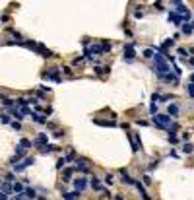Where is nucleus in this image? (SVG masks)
I'll return each instance as SVG.
<instances>
[{"mask_svg":"<svg viewBox=\"0 0 194 200\" xmlns=\"http://www.w3.org/2000/svg\"><path fill=\"white\" fill-rule=\"evenodd\" d=\"M153 72L157 74V78H161V76H165V74L171 72V66H169V62L163 58L161 52H155L153 54Z\"/></svg>","mask_w":194,"mask_h":200,"instance_id":"obj_1","label":"nucleus"},{"mask_svg":"<svg viewBox=\"0 0 194 200\" xmlns=\"http://www.w3.org/2000/svg\"><path fill=\"white\" fill-rule=\"evenodd\" d=\"M151 123H153L157 128L169 130V126L173 124V121H171V117H169V115H161V113H157V115L151 117Z\"/></svg>","mask_w":194,"mask_h":200,"instance_id":"obj_2","label":"nucleus"},{"mask_svg":"<svg viewBox=\"0 0 194 200\" xmlns=\"http://www.w3.org/2000/svg\"><path fill=\"white\" fill-rule=\"evenodd\" d=\"M173 6H175V14H179V16L184 19V23H188V21H190V10H188L182 2H179V0L173 2Z\"/></svg>","mask_w":194,"mask_h":200,"instance_id":"obj_3","label":"nucleus"},{"mask_svg":"<svg viewBox=\"0 0 194 200\" xmlns=\"http://www.w3.org/2000/svg\"><path fill=\"white\" fill-rule=\"evenodd\" d=\"M35 163V157H23V161H18L16 165H14V171L16 173H19V171H25L29 165H33Z\"/></svg>","mask_w":194,"mask_h":200,"instance_id":"obj_4","label":"nucleus"},{"mask_svg":"<svg viewBox=\"0 0 194 200\" xmlns=\"http://www.w3.org/2000/svg\"><path fill=\"white\" fill-rule=\"evenodd\" d=\"M58 70H60V68H51L49 72L43 74V78H45V80H52L54 84H60V74H58Z\"/></svg>","mask_w":194,"mask_h":200,"instance_id":"obj_5","label":"nucleus"},{"mask_svg":"<svg viewBox=\"0 0 194 200\" xmlns=\"http://www.w3.org/2000/svg\"><path fill=\"white\" fill-rule=\"evenodd\" d=\"M136 57V51H134V43H128V45H124V60L130 62V60H134Z\"/></svg>","mask_w":194,"mask_h":200,"instance_id":"obj_6","label":"nucleus"},{"mask_svg":"<svg viewBox=\"0 0 194 200\" xmlns=\"http://www.w3.org/2000/svg\"><path fill=\"white\" fill-rule=\"evenodd\" d=\"M76 171H80V173H89V165H87V159L80 157V159L76 161Z\"/></svg>","mask_w":194,"mask_h":200,"instance_id":"obj_7","label":"nucleus"},{"mask_svg":"<svg viewBox=\"0 0 194 200\" xmlns=\"http://www.w3.org/2000/svg\"><path fill=\"white\" fill-rule=\"evenodd\" d=\"M85 187H87V181H85L84 177H78L76 181H74V188H76V192H84Z\"/></svg>","mask_w":194,"mask_h":200,"instance_id":"obj_8","label":"nucleus"},{"mask_svg":"<svg viewBox=\"0 0 194 200\" xmlns=\"http://www.w3.org/2000/svg\"><path fill=\"white\" fill-rule=\"evenodd\" d=\"M169 21H171L173 26L181 27V26H182V21H184V19H182L181 16H179V14H175V12H169Z\"/></svg>","mask_w":194,"mask_h":200,"instance_id":"obj_9","label":"nucleus"},{"mask_svg":"<svg viewBox=\"0 0 194 200\" xmlns=\"http://www.w3.org/2000/svg\"><path fill=\"white\" fill-rule=\"evenodd\" d=\"M33 146H35V148H43V146H47V134H43V132H41V134L35 138Z\"/></svg>","mask_w":194,"mask_h":200,"instance_id":"obj_10","label":"nucleus"},{"mask_svg":"<svg viewBox=\"0 0 194 200\" xmlns=\"http://www.w3.org/2000/svg\"><path fill=\"white\" fill-rule=\"evenodd\" d=\"M134 185H136V188H138V192H140V196H142L144 200H151V196H149L148 192H146V188H144V185H142V183H140V181H136Z\"/></svg>","mask_w":194,"mask_h":200,"instance_id":"obj_11","label":"nucleus"},{"mask_svg":"<svg viewBox=\"0 0 194 200\" xmlns=\"http://www.w3.org/2000/svg\"><path fill=\"white\" fill-rule=\"evenodd\" d=\"M159 80H165V82H169V84H173V86H179V78L175 76V74H171V72L165 74V76H161Z\"/></svg>","mask_w":194,"mask_h":200,"instance_id":"obj_12","label":"nucleus"},{"mask_svg":"<svg viewBox=\"0 0 194 200\" xmlns=\"http://www.w3.org/2000/svg\"><path fill=\"white\" fill-rule=\"evenodd\" d=\"M29 117H31V119H33V121H35L37 124H47V117H41V115L37 113V111H33V113H31Z\"/></svg>","mask_w":194,"mask_h":200,"instance_id":"obj_13","label":"nucleus"},{"mask_svg":"<svg viewBox=\"0 0 194 200\" xmlns=\"http://www.w3.org/2000/svg\"><path fill=\"white\" fill-rule=\"evenodd\" d=\"M120 175H122V179H120V181L124 183V185H134V179H132V177H130L128 173H126V169H120Z\"/></svg>","mask_w":194,"mask_h":200,"instance_id":"obj_14","label":"nucleus"},{"mask_svg":"<svg viewBox=\"0 0 194 200\" xmlns=\"http://www.w3.org/2000/svg\"><path fill=\"white\" fill-rule=\"evenodd\" d=\"M167 115L171 117V119H175V117H179V105L177 103H171L167 109Z\"/></svg>","mask_w":194,"mask_h":200,"instance_id":"obj_15","label":"nucleus"},{"mask_svg":"<svg viewBox=\"0 0 194 200\" xmlns=\"http://www.w3.org/2000/svg\"><path fill=\"white\" fill-rule=\"evenodd\" d=\"M0 103L6 105V107H14V105H16V101H14V99H10L8 95H4V93H0Z\"/></svg>","mask_w":194,"mask_h":200,"instance_id":"obj_16","label":"nucleus"},{"mask_svg":"<svg viewBox=\"0 0 194 200\" xmlns=\"http://www.w3.org/2000/svg\"><path fill=\"white\" fill-rule=\"evenodd\" d=\"M169 47H175V39H165L159 47V51H167L169 52Z\"/></svg>","mask_w":194,"mask_h":200,"instance_id":"obj_17","label":"nucleus"},{"mask_svg":"<svg viewBox=\"0 0 194 200\" xmlns=\"http://www.w3.org/2000/svg\"><path fill=\"white\" fill-rule=\"evenodd\" d=\"M62 198L64 200H78L80 198V192H66V190H62Z\"/></svg>","mask_w":194,"mask_h":200,"instance_id":"obj_18","label":"nucleus"},{"mask_svg":"<svg viewBox=\"0 0 194 200\" xmlns=\"http://www.w3.org/2000/svg\"><path fill=\"white\" fill-rule=\"evenodd\" d=\"M91 188H93V190H105L103 188V185H101V183H99V179H95V177H93V179H91Z\"/></svg>","mask_w":194,"mask_h":200,"instance_id":"obj_19","label":"nucleus"},{"mask_svg":"<svg viewBox=\"0 0 194 200\" xmlns=\"http://www.w3.org/2000/svg\"><path fill=\"white\" fill-rule=\"evenodd\" d=\"M93 123L99 124V126H116L113 121H101V119H93Z\"/></svg>","mask_w":194,"mask_h":200,"instance_id":"obj_20","label":"nucleus"},{"mask_svg":"<svg viewBox=\"0 0 194 200\" xmlns=\"http://www.w3.org/2000/svg\"><path fill=\"white\" fill-rule=\"evenodd\" d=\"M0 188H2V192L6 194V196H8V194H12V192H14V187L10 185V183H2V187H0Z\"/></svg>","mask_w":194,"mask_h":200,"instance_id":"obj_21","label":"nucleus"},{"mask_svg":"<svg viewBox=\"0 0 194 200\" xmlns=\"http://www.w3.org/2000/svg\"><path fill=\"white\" fill-rule=\"evenodd\" d=\"M74 171H76V167H66V169H64V177H62V179H64V181H70Z\"/></svg>","mask_w":194,"mask_h":200,"instance_id":"obj_22","label":"nucleus"},{"mask_svg":"<svg viewBox=\"0 0 194 200\" xmlns=\"http://www.w3.org/2000/svg\"><path fill=\"white\" fill-rule=\"evenodd\" d=\"M93 70H95V74L103 76V74H109V66H95Z\"/></svg>","mask_w":194,"mask_h":200,"instance_id":"obj_23","label":"nucleus"},{"mask_svg":"<svg viewBox=\"0 0 194 200\" xmlns=\"http://www.w3.org/2000/svg\"><path fill=\"white\" fill-rule=\"evenodd\" d=\"M12 187H14V192H16V194H23V190H25L21 183H14Z\"/></svg>","mask_w":194,"mask_h":200,"instance_id":"obj_24","label":"nucleus"},{"mask_svg":"<svg viewBox=\"0 0 194 200\" xmlns=\"http://www.w3.org/2000/svg\"><path fill=\"white\" fill-rule=\"evenodd\" d=\"M111 49H113V45H111L109 41H103V43H101V51H103V54H105V52H111Z\"/></svg>","mask_w":194,"mask_h":200,"instance_id":"obj_25","label":"nucleus"},{"mask_svg":"<svg viewBox=\"0 0 194 200\" xmlns=\"http://www.w3.org/2000/svg\"><path fill=\"white\" fill-rule=\"evenodd\" d=\"M19 146H21L23 150H29V148H31V140H27V138H21V140H19Z\"/></svg>","mask_w":194,"mask_h":200,"instance_id":"obj_26","label":"nucleus"},{"mask_svg":"<svg viewBox=\"0 0 194 200\" xmlns=\"http://www.w3.org/2000/svg\"><path fill=\"white\" fill-rule=\"evenodd\" d=\"M54 146H49V144H47V146H43V148H39V152H41V154H51V152H54Z\"/></svg>","mask_w":194,"mask_h":200,"instance_id":"obj_27","label":"nucleus"},{"mask_svg":"<svg viewBox=\"0 0 194 200\" xmlns=\"http://www.w3.org/2000/svg\"><path fill=\"white\" fill-rule=\"evenodd\" d=\"M194 152V146L192 144H188V142H184V146H182V154H192Z\"/></svg>","mask_w":194,"mask_h":200,"instance_id":"obj_28","label":"nucleus"},{"mask_svg":"<svg viewBox=\"0 0 194 200\" xmlns=\"http://www.w3.org/2000/svg\"><path fill=\"white\" fill-rule=\"evenodd\" d=\"M23 194H25V196H27L29 200L37 196V192H35V188H25V190H23Z\"/></svg>","mask_w":194,"mask_h":200,"instance_id":"obj_29","label":"nucleus"},{"mask_svg":"<svg viewBox=\"0 0 194 200\" xmlns=\"http://www.w3.org/2000/svg\"><path fill=\"white\" fill-rule=\"evenodd\" d=\"M181 31L184 33V35H190V33H192L194 29H192V26H190V23H184V26L181 27Z\"/></svg>","mask_w":194,"mask_h":200,"instance_id":"obj_30","label":"nucleus"},{"mask_svg":"<svg viewBox=\"0 0 194 200\" xmlns=\"http://www.w3.org/2000/svg\"><path fill=\"white\" fill-rule=\"evenodd\" d=\"M16 103H18L19 107H27V105H29V99H27V97H18Z\"/></svg>","mask_w":194,"mask_h":200,"instance_id":"obj_31","label":"nucleus"},{"mask_svg":"<svg viewBox=\"0 0 194 200\" xmlns=\"http://www.w3.org/2000/svg\"><path fill=\"white\" fill-rule=\"evenodd\" d=\"M14 155H16V157H23V155H25V150L21 148V146H18V148H16V154H14Z\"/></svg>","mask_w":194,"mask_h":200,"instance_id":"obj_32","label":"nucleus"},{"mask_svg":"<svg viewBox=\"0 0 194 200\" xmlns=\"http://www.w3.org/2000/svg\"><path fill=\"white\" fill-rule=\"evenodd\" d=\"M12 117H14V119H18V123L21 121V119H23V115L19 113V109H14V111H12Z\"/></svg>","mask_w":194,"mask_h":200,"instance_id":"obj_33","label":"nucleus"},{"mask_svg":"<svg viewBox=\"0 0 194 200\" xmlns=\"http://www.w3.org/2000/svg\"><path fill=\"white\" fill-rule=\"evenodd\" d=\"M186 91H188V95H190V97L194 99V84H192V82H190V84L186 86Z\"/></svg>","mask_w":194,"mask_h":200,"instance_id":"obj_34","label":"nucleus"},{"mask_svg":"<svg viewBox=\"0 0 194 200\" xmlns=\"http://www.w3.org/2000/svg\"><path fill=\"white\" fill-rule=\"evenodd\" d=\"M64 165H66V159H64V157H60V159L56 161V169H64Z\"/></svg>","mask_w":194,"mask_h":200,"instance_id":"obj_35","label":"nucleus"},{"mask_svg":"<svg viewBox=\"0 0 194 200\" xmlns=\"http://www.w3.org/2000/svg\"><path fill=\"white\" fill-rule=\"evenodd\" d=\"M179 54H181L182 58H188V51L184 49V47H179Z\"/></svg>","mask_w":194,"mask_h":200,"instance_id":"obj_36","label":"nucleus"},{"mask_svg":"<svg viewBox=\"0 0 194 200\" xmlns=\"http://www.w3.org/2000/svg\"><path fill=\"white\" fill-rule=\"evenodd\" d=\"M64 159L66 161H74V159H76V152H68V155H66Z\"/></svg>","mask_w":194,"mask_h":200,"instance_id":"obj_37","label":"nucleus"},{"mask_svg":"<svg viewBox=\"0 0 194 200\" xmlns=\"http://www.w3.org/2000/svg\"><path fill=\"white\" fill-rule=\"evenodd\" d=\"M142 54H144L146 58H151V57H153V49H146V51H144Z\"/></svg>","mask_w":194,"mask_h":200,"instance_id":"obj_38","label":"nucleus"},{"mask_svg":"<svg viewBox=\"0 0 194 200\" xmlns=\"http://www.w3.org/2000/svg\"><path fill=\"white\" fill-rule=\"evenodd\" d=\"M169 142L177 144V142H179V136H177V134H169Z\"/></svg>","mask_w":194,"mask_h":200,"instance_id":"obj_39","label":"nucleus"},{"mask_svg":"<svg viewBox=\"0 0 194 200\" xmlns=\"http://www.w3.org/2000/svg\"><path fill=\"white\" fill-rule=\"evenodd\" d=\"M0 123L8 124V123H10V115H2V117H0Z\"/></svg>","mask_w":194,"mask_h":200,"instance_id":"obj_40","label":"nucleus"},{"mask_svg":"<svg viewBox=\"0 0 194 200\" xmlns=\"http://www.w3.org/2000/svg\"><path fill=\"white\" fill-rule=\"evenodd\" d=\"M155 101H161V95H159V93H153V95H151V103H155Z\"/></svg>","mask_w":194,"mask_h":200,"instance_id":"obj_41","label":"nucleus"},{"mask_svg":"<svg viewBox=\"0 0 194 200\" xmlns=\"http://www.w3.org/2000/svg\"><path fill=\"white\" fill-rule=\"evenodd\" d=\"M105 183H107V185H113V175H105Z\"/></svg>","mask_w":194,"mask_h":200,"instance_id":"obj_42","label":"nucleus"},{"mask_svg":"<svg viewBox=\"0 0 194 200\" xmlns=\"http://www.w3.org/2000/svg\"><path fill=\"white\" fill-rule=\"evenodd\" d=\"M10 124H12V128H14V130H19V128H21V124H19V123H16V121H12Z\"/></svg>","mask_w":194,"mask_h":200,"instance_id":"obj_43","label":"nucleus"},{"mask_svg":"<svg viewBox=\"0 0 194 200\" xmlns=\"http://www.w3.org/2000/svg\"><path fill=\"white\" fill-rule=\"evenodd\" d=\"M142 16H144V12L140 10V8H138V10H134V18H142Z\"/></svg>","mask_w":194,"mask_h":200,"instance_id":"obj_44","label":"nucleus"},{"mask_svg":"<svg viewBox=\"0 0 194 200\" xmlns=\"http://www.w3.org/2000/svg\"><path fill=\"white\" fill-rule=\"evenodd\" d=\"M60 70L64 72V74H72V68H70V66H62V68H60Z\"/></svg>","mask_w":194,"mask_h":200,"instance_id":"obj_45","label":"nucleus"},{"mask_svg":"<svg viewBox=\"0 0 194 200\" xmlns=\"http://www.w3.org/2000/svg\"><path fill=\"white\" fill-rule=\"evenodd\" d=\"M144 183L149 185V183H151V177H149V175H144Z\"/></svg>","mask_w":194,"mask_h":200,"instance_id":"obj_46","label":"nucleus"},{"mask_svg":"<svg viewBox=\"0 0 194 200\" xmlns=\"http://www.w3.org/2000/svg\"><path fill=\"white\" fill-rule=\"evenodd\" d=\"M14 179H16V177H14V173H8V175H6V181H10V183H12Z\"/></svg>","mask_w":194,"mask_h":200,"instance_id":"obj_47","label":"nucleus"},{"mask_svg":"<svg viewBox=\"0 0 194 200\" xmlns=\"http://www.w3.org/2000/svg\"><path fill=\"white\" fill-rule=\"evenodd\" d=\"M153 6H155V8H157V10H163V2H155Z\"/></svg>","mask_w":194,"mask_h":200,"instance_id":"obj_48","label":"nucleus"},{"mask_svg":"<svg viewBox=\"0 0 194 200\" xmlns=\"http://www.w3.org/2000/svg\"><path fill=\"white\" fill-rule=\"evenodd\" d=\"M157 165H159V161H153V163H149V171H151V169H155Z\"/></svg>","mask_w":194,"mask_h":200,"instance_id":"obj_49","label":"nucleus"},{"mask_svg":"<svg viewBox=\"0 0 194 200\" xmlns=\"http://www.w3.org/2000/svg\"><path fill=\"white\" fill-rule=\"evenodd\" d=\"M0 200H8V196H6L4 192H0Z\"/></svg>","mask_w":194,"mask_h":200,"instance_id":"obj_50","label":"nucleus"},{"mask_svg":"<svg viewBox=\"0 0 194 200\" xmlns=\"http://www.w3.org/2000/svg\"><path fill=\"white\" fill-rule=\"evenodd\" d=\"M188 64H190V66H194V58H188Z\"/></svg>","mask_w":194,"mask_h":200,"instance_id":"obj_51","label":"nucleus"},{"mask_svg":"<svg viewBox=\"0 0 194 200\" xmlns=\"http://www.w3.org/2000/svg\"><path fill=\"white\" fill-rule=\"evenodd\" d=\"M115 200H124V198H122V196H116V198H115Z\"/></svg>","mask_w":194,"mask_h":200,"instance_id":"obj_52","label":"nucleus"},{"mask_svg":"<svg viewBox=\"0 0 194 200\" xmlns=\"http://www.w3.org/2000/svg\"><path fill=\"white\" fill-rule=\"evenodd\" d=\"M188 52H192V54H194V47H190V51H188Z\"/></svg>","mask_w":194,"mask_h":200,"instance_id":"obj_53","label":"nucleus"},{"mask_svg":"<svg viewBox=\"0 0 194 200\" xmlns=\"http://www.w3.org/2000/svg\"><path fill=\"white\" fill-rule=\"evenodd\" d=\"M190 82H192V84H194V74H192V76H190Z\"/></svg>","mask_w":194,"mask_h":200,"instance_id":"obj_54","label":"nucleus"},{"mask_svg":"<svg viewBox=\"0 0 194 200\" xmlns=\"http://www.w3.org/2000/svg\"><path fill=\"white\" fill-rule=\"evenodd\" d=\"M190 26H192V29H194V19H192V23H190Z\"/></svg>","mask_w":194,"mask_h":200,"instance_id":"obj_55","label":"nucleus"},{"mask_svg":"<svg viewBox=\"0 0 194 200\" xmlns=\"http://www.w3.org/2000/svg\"><path fill=\"white\" fill-rule=\"evenodd\" d=\"M0 187H2V181H0Z\"/></svg>","mask_w":194,"mask_h":200,"instance_id":"obj_56","label":"nucleus"}]
</instances>
